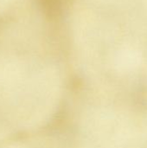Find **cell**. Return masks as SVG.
Returning a JSON list of instances; mask_svg holds the SVG:
<instances>
[{"label":"cell","instance_id":"cell-1","mask_svg":"<svg viewBox=\"0 0 147 148\" xmlns=\"http://www.w3.org/2000/svg\"><path fill=\"white\" fill-rule=\"evenodd\" d=\"M42 3L45 7H47L49 10H53V8L55 6V0H42Z\"/></svg>","mask_w":147,"mask_h":148}]
</instances>
